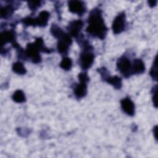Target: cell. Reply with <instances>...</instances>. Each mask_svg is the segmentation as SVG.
<instances>
[{
	"label": "cell",
	"mask_w": 158,
	"mask_h": 158,
	"mask_svg": "<svg viewBox=\"0 0 158 158\" xmlns=\"http://www.w3.org/2000/svg\"><path fill=\"white\" fill-rule=\"evenodd\" d=\"M108 28L106 27L100 9L94 8L89 13L88 18V27L86 31L91 36L104 40Z\"/></svg>",
	"instance_id": "cell-1"
},
{
	"label": "cell",
	"mask_w": 158,
	"mask_h": 158,
	"mask_svg": "<svg viewBox=\"0 0 158 158\" xmlns=\"http://www.w3.org/2000/svg\"><path fill=\"white\" fill-rule=\"evenodd\" d=\"M52 51V49L47 48L44 46L43 40L41 38H38L35 42L27 44V48L24 51V55L25 57L30 59L32 62L38 64L41 60L40 55V52L51 53Z\"/></svg>",
	"instance_id": "cell-2"
},
{
	"label": "cell",
	"mask_w": 158,
	"mask_h": 158,
	"mask_svg": "<svg viewBox=\"0 0 158 158\" xmlns=\"http://www.w3.org/2000/svg\"><path fill=\"white\" fill-rule=\"evenodd\" d=\"M50 31L51 34L57 39V49L58 52L61 54H67L72 42L71 36L64 32L56 24L51 25Z\"/></svg>",
	"instance_id": "cell-3"
},
{
	"label": "cell",
	"mask_w": 158,
	"mask_h": 158,
	"mask_svg": "<svg viewBox=\"0 0 158 158\" xmlns=\"http://www.w3.org/2000/svg\"><path fill=\"white\" fill-rule=\"evenodd\" d=\"M80 44H81L83 49L80 56L79 64L82 69L87 70L91 67L94 62V55L93 52V48L86 40H81Z\"/></svg>",
	"instance_id": "cell-4"
},
{
	"label": "cell",
	"mask_w": 158,
	"mask_h": 158,
	"mask_svg": "<svg viewBox=\"0 0 158 158\" xmlns=\"http://www.w3.org/2000/svg\"><path fill=\"white\" fill-rule=\"evenodd\" d=\"M50 17V13L48 11H41L39 15L35 18L27 17L22 20V23L25 26H39L43 27L47 25L48 19Z\"/></svg>",
	"instance_id": "cell-5"
},
{
	"label": "cell",
	"mask_w": 158,
	"mask_h": 158,
	"mask_svg": "<svg viewBox=\"0 0 158 158\" xmlns=\"http://www.w3.org/2000/svg\"><path fill=\"white\" fill-rule=\"evenodd\" d=\"M78 77L80 83L74 87L73 93L77 99H81L87 94V83L89 81V77L86 72H85L80 73Z\"/></svg>",
	"instance_id": "cell-6"
},
{
	"label": "cell",
	"mask_w": 158,
	"mask_h": 158,
	"mask_svg": "<svg viewBox=\"0 0 158 158\" xmlns=\"http://www.w3.org/2000/svg\"><path fill=\"white\" fill-rule=\"evenodd\" d=\"M118 70L125 78H129L132 75V62L125 56L119 57L117 61Z\"/></svg>",
	"instance_id": "cell-7"
},
{
	"label": "cell",
	"mask_w": 158,
	"mask_h": 158,
	"mask_svg": "<svg viewBox=\"0 0 158 158\" xmlns=\"http://www.w3.org/2000/svg\"><path fill=\"white\" fill-rule=\"evenodd\" d=\"M98 72L100 73L102 79L112 85L115 89H120L122 86V78L118 76H110L105 67H101L98 69Z\"/></svg>",
	"instance_id": "cell-8"
},
{
	"label": "cell",
	"mask_w": 158,
	"mask_h": 158,
	"mask_svg": "<svg viewBox=\"0 0 158 158\" xmlns=\"http://www.w3.org/2000/svg\"><path fill=\"white\" fill-rule=\"evenodd\" d=\"M126 18L124 12L119 13L114 19L112 28L114 34H119L122 33L125 28Z\"/></svg>",
	"instance_id": "cell-9"
},
{
	"label": "cell",
	"mask_w": 158,
	"mask_h": 158,
	"mask_svg": "<svg viewBox=\"0 0 158 158\" xmlns=\"http://www.w3.org/2000/svg\"><path fill=\"white\" fill-rule=\"evenodd\" d=\"M69 11L73 14L81 16L86 11V6L84 2L81 1H69L68 2Z\"/></svg>",
	"instance_id": "cell-10"
},
{
	"label": "cell",
	"mask_w": 158,
	"mask_h": 158,
	"mask_svg": "<svg viewBox=\"0 0 158 158\" xmlns=\"http://www.w3.org/2000/svg\"><path fill=\"white\" fill-rule=\"evenodd\" d=\"M83 27V22L81 20H73L69 23L67 28L69 32V35L76 38L80 35V31Z\"/></svg>",
	"instance_id": "cell-11"
},
{
	"label": "cell",
	"mask_w": 158,
	"mask_h": 158,
	"mask_svg": "<svg viewBox=\"0 0 158 158\" xmlns=\"http://www.w3.org/2000/svg\"><path fill=\"white\" fill-rule=\"evenodd\" d=\"M121 107L123 111L130 116H133L135 113V107L133 102L130 98H123L120 101Z\"/></svg>",
	"instance_id": "cell-12"
},
{
	"label": "cell",
	"mask_w": 158,
	"mask_h": 158,
	"mask_svg": "<svg viewBox=\"0 0 158 158\" xmlns=\"http://www.w3.org/2000/svg\"><path fill=\"white\" fill-rule=\"evenodd\" d=\"M1 46L2 47L7 43H11L12 44L15 41V34L13 30H4L1 33Z\"/></svg>",
	"instance_id": "cell-13"
},
{
	"label": "cell",
	"mask_w": 158,
	"mask_h": 158,
	"mask_svg": "<svg viewBox=\"0 0 158 158\" xmlns=\"http://www.w3.org/2000/svg\"><path fill=\"white\" fill-rule=\"evenodd\" d=\"M144 71L145 66L143 61L140 59H135L132 61V74H141Z\"/></svg>",
	"instance_id": "cell-14"
},
{
	"label": "cell",
	"mask_w": 158,
	"mask_h": 158,
	"mask_svg": "<svg viewBox=\"0 0 158 158\" xmlns=\"http://www.w3.org/2000/svg\"><path fill=\"white\" fill-rule=\"evenodd\" d=\"M14 7L12 4L2 6L1 9V17L2 19H7L10 17L14 12Z\"/></svg>",
	"instance_id": "cell-15"
},
{
	"label": "cell",
	"mask_w": 158,
	"mask_h": 158,
	"mask_svg": "<svg viewBox=\"0 0 158 158\" xmlns=\"http://www.w3.org/2000/svg\"><path fill=\"white\" fill-rule=\"evenodd\" d=\"M12 99L15 102L22 103L25 101L26 97L23 91L20 89H17L13 93L12 96Z\"/></svg>",
	"instance_id": "cell-16"
},
{
	"label": "cell",
	"mask_w": 158,
	"mask_h": 158,
	"mask_svg": "<svg viewBox=\"0 0 158 158\" xmlns=\"http://www.w3.org/2000/svg\"><path fill=\"white\" fill-rule=\"evenodd\" d=\"M12 69L14 72L19 75H24L26 73L27 70L23 64L21 62H15L12 64Z\"/></svg>",
	"instance_id": "cell-17"
},
{
	"label": "cell",
	"mask_w": 158,
	"mask_h": 158,
	"mask_svg": "<svg viewBox=\"0 0 158 158\" xmlns=\"http://www.w3.org/2000/svg\"><path fill=\"white\" fill-rule=\"evenodd\" d=\"M59 65H60V68H62V69H64L65 70H69L71 69V67L72 66V60L69 57H64L62 59Z\"/></svg>",
	"instance_id": "cell-18"
},
{
	"label": "cell",
	"mask_w": 158,
	"mask_h": 158,
	"mask_svg": "<svg viewBox=\"0 0 158 158\" xmlns=\"http://www.w3.org/2000/svg\"><path fill=\"white\" fill-rule=\"evenodd\" d=\"M150 75L155 81L157 80V57H155L152 66L150 70Z\"/></svg>",
	"instance_id": "cell-19"
},
{
	"label": "cell",
	"mask_w": 158,
	"mask_h": 158,
	"mask_svg": "<svg viewBox=\"0 0 158 158\" xmlns=\"http://www.w3.org/2000/svg\"><path fill=\"white\" fill-rule=\"evenodd\" d=\"M41 2L40 1H29L28 2V6L29 9L32 11H35L36 9L41 6Z\"/></svg>",
	"instance_id": "cell-20"
},
{
	"label": "cell",
	"mask_w": 158,
	"mask_h": 158,
	"mask_svg": "<svg viewBox=\"0 0 158 158\" xmlns=\"http://www.w3.org/2000/svg\"><path fill=\"white\" fill-rule=\"evenodd\" d=\"M153 89V96H152V101H153V104H154L155 107H157V85L155 86V87Z\"/></svg>",
	"instance_id": "cell-21"
},
{
	"label": "cell",
	"mask_w": 158,
	"mask_h": 158,
	"mask_svg": "<svg viewBox=\"0 0 158 158\" xmlns=\"http://www.w3.org/2000/svg\"><path fill=\"white\" fill-rule=\"evenodd\" d=\"M157 1L156 0H152V1H149L148 2V3L149 4V6H150V7H154L156 5V4H157Z\"/></svg>",
	"instance_id": "cell-22"
},
{
	"label": "cell",
	"mask_w": 158,
	"mask_h": 158,
	"mask_svg": "<svg viewBox=\"0 0 158 158\" xmlns=\"http://www.w3.org/2000/svg\"><path fill=\"white\" fill-rule=\"evenodd\" d=\"M157 126H156L154 128V134L155 135V138H156V139H157Z\"/></svg>",
	"instance_id": "cell-23"
}]
</instances>
